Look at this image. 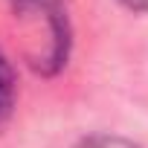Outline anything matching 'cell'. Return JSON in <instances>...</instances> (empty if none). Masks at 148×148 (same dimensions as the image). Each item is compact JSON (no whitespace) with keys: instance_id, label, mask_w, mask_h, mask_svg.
<instances>
[{"instance_id":"6da1fadb","label":"cell","mask_w":148,"mask_h":148,"mask_svg":"<svg viewBox=\"0 0 148 148\" xmlns=\"http://www.w3.org/2000/svg\"><path fill=\"white\" fill-rule=\"evenodd\" d=\"M12 108H15V70L9 58L0 52V122L9 119Z\"/></svg>"},{"instance_id":"7a4b0ae2","label":"cell","mask_w":148,"mask_h":148,"mask_svg":"<svg viewBox=\"0 0 148 148\" xmlns=\"http://www.w3.org/2000/svg\"><path fill=\"white\" fill-rule=\"evenodd\" d=\"M64 3H67V0H12V9L21 18H29V15L49 18L55 12H64Z\"/></svg>"},{"instance_id":"3957f363","label":"cell","mask_w":148,"mask_h":148,"mask_svg":"<svg viewBox=\"0 0 148 148\" xmlns=\"http://www.w3.org/2000/svg\"><path fill=\"white\" fill-rule=\"evenodd\" d=\"M76 148H142L131 139H122V136H108V134H99V136H87L82 139Z\"/></svg>"},{"instance_id":"277c9868","label":"cell","mask_w":148,"mask_h":148,"mask_svg":"<svg viewBox=\"0 0 148 148\" xmlns=\"http://www.w3.org/2000/svg\"><path fill=\"white\" fill-rule=\"evenodd\" d=\"M119 3L134 9V12H148V0H119Z\"/></svg>"}]
</instances>
